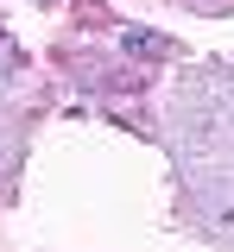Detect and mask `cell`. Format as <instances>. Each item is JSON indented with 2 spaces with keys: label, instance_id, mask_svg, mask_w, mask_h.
I'll use <instances>...</instances> for the list:
<instances>
[{
  "label": "cell",
  "instance_id": "1",
  "mask_svg": "<svg viewBox=\"0 0 234 252\" xmlns=\"http://www.w3.org/2000/svg\"><path fill=\"white\" fill-rule=\"evenodd\" d=\"M171 126H177V170L196 215L234 240V63L196 69L171 101Z\"/></svg>",
  "mask_w": 234,
  "mask_h": 252
}]
</instances>
